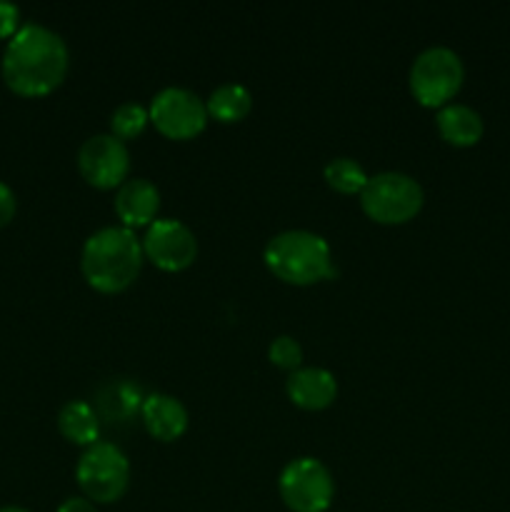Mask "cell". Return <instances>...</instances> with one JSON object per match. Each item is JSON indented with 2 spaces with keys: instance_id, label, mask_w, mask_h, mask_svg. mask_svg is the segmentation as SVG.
<instances>
[{
  "instance_id": "6da1fadb",
  "label": "cell",
  "mask_w": 510,
  "mask_h": 512,
  "mask_svg": "<svg viewBox=\"0 0 510 512\" xmlns=\"http://www.w3.org/2000/svg\"><path fill=\"white\" fill-rule=\"evenodd\" d=\"M70 50L63 35L43 23H23L8 40L0 60L5 85L23 98H40L68 75Z\"/></svg>"
},
{
  "instance_id": "7a4b0ae2",
  "label": "cell",
  "mask_w": 510,
  "mask_h": 512,
  "mask_svg": "<svg viewBox=\"0 0 510 512\" xmlns=\"http://www.w3.org/2000/svg\"><path fill=\"white\" fill-rule=\"evenodd\" d=\"M143 240L125 225H105L88 235L80 250V270L98 293H123L143 268Z\"/></svg>"
},
{
  "instance_id": "3957f363",
  "label": "cell",
  "mask_w": 510,
  "mask_h": 512,
  "mask_svg": "<svg viewBox=\"0 0 510 512\" xmlns=\"http://www.w3.org/2000/svg\"><path fill=\"white\" fill-rule=\"evenodd\" d=\"M263 260L270 273L288 285H313L338 275L328 240L313 230L293 228L275 233L265 243Z\"/></svg>"
},
{
  "instance_id": "277c9868",
  "label": "cell",
  "mask_w": 510,
  "mask_h": 512,
  "mask_svg": "<svg viewBox=\"0 0 510 512\" xmlns=\"http://www.w3.org/2000/svg\"><path fill=\"white\" fill-rule=\"evenodd\" d=\"M425 203L423 185L400 170H383L370 175L360 190V208L370 220L383 225H400L413 220Z\"/></svg>"
},
{
  "instance_id": "5b68a950",
  "label": "cell",
  "mask_w": 510,
  "mask_h": 512,
  "mask_svg": "<svg viewBox=\"0 0 510 512\" xmlns=\"http://www.w3.org/2000/svg\"><path fill=\"white\" fill-rule=\"evenodd\" d=\"M465 78V65L460 55L448 45H428L415 55L408 73L413 98L425 108H443L453 103Z\"/></svg>"
},
{
  "instance_id": "8992f818",
  "label": "cell",
  "mask_w": 510,
  "mask_h": 512,
  "mask_svg": "<svg viewBox=\"0 0 510 512\" xmlns=\"http://www.w3.org/2000/svg\"><path fill=\"white\" fill-rule=\"evenodd\" d=\"M75 480L90 503H115L130 485V460L108 440L88 445L75 465Z\"/></svg>"
},
{
  "instance_id": "52a82bcc",
  "label": "cell",
  "mask_w": 510,
  "mask_h": 512,
  "mask_svg": "<svg viewBox=\"0 0 510 512\" xmlns=\"http://www.w3.org/2000/svg\"><path fill=\"white\" fill-rule=\"evenodd\" d=\"M278 490L293 512H325L333 503L335 480L318 458H295L280 470Z\"/></svg>"
},
{
  "instance_id": "ba28073f",
  "label": "cell",
  "mask_w": 510,
  "mask_h": 512,
  "mask_svg": "<svg viewBox=\"0 0 510 512\" xmlns=\"http://www.w3.org/2000/svg\"><path fill=\"white\" fill-rule=\"evenodd\" d=\"M150 123L173 140H188L203 133L208 125V108L195 90L183 85H168L150 100Z\"/></svg>"
},
{
  "instance_id": "9c48e42d",
  "label": "cell",
  "mask_w": 510,
  "mask_h": 512,
  "mask_svg": "<svg viewBox=\"0 0 510 512\" xmlns=\"http://www.w3.org/2000/svg\"><path fill=\"white\" fill-rule=\"evenodd\" d=\"M78 170L93 188H120L128 180L130 170L128 145L113 133L90 135L78 148Z\"/></svg>"
},
{
  "instance_id": "30bf717a",
  "label": "cell",
  "mask_w": 510,
  "mask_h": 512,
  "mask_svg": "<svg viewBox=\"0 0 510 512\" xmlns=\"http://www.w3.org/2000/svg\"><path fill=\"white\" fill-rule=\"evenodd\" d=\"M143 253L160 270L178 273V270L190 268L198 258V240L183 220L155 218L145 230Z\"/></svg>"
},
{
  "instance_id": "8fae6325",
  "label": "cell",
  "mask_w": 510,
  "mask_h": 512,
  "mask_svg": "<svg viewBox=\"0 0 510 512\" xmlns=\"http://www.w3.org/2000/svg\"><path fill=\"white\" fill-rule=\"evenodd\" d=\"M113 208L125 228L150 225L160 210V190L148 178H128L115 190Z\"/></svg>"
},
{
  "instance_id": "7c38bea8",
  "label": "cell",
  "mask_w": 510,
  "mask_h": 512,
  "mask_svg": "<svg viewBox=\"0 0 510 512\" xmlns=\"http://www.w3.org/2000/svg\"><path fill=\"white\" fill-rule=\"evenodd\" d=\"M140 415H143L145 430H148L155 440H163V443H173V440H178L180 435L188 430V408H185L183 400H178L175 395H145Z\"/></svg>"
},
{
  "instance_id": "4fadbf2b",
  "label": "cell",
  "mask_w": 510,
  "mask_h": 512,
  "mask_svg": "<svg viewBox=\"0 0 510 512\" xmlns=\"http://www.w3.org/2000/svg\"><path fill=\"white\" fill-rule=\"evenodd\" d=\"M290 403L303 410H325L338 395V380L325 368H298L285 380Z\"/></svg>"
},
{
  "instance_id": "5bb4252c",
  "label": "cell",
  "mask_w": 510,
  "mask_h": 512,
  "mask_svg": "<svg viewBox=\"0 0 510 512\" xmlns=\"http://www.w3.org/2000/svg\"><path fill=\"white\" fill-rule=\"evenodd\" d=\"M145 395L130 378L105 380L95 395V413L108 423H128L143 408Z\"/></svg>"
},
{
  "instance_id": "9a60e30c",
  "label": "cell",
  "mask_w": 510,
  "mask_h": 512,
  "mask_svg": "<svg viewBox=\"0 0 510 512\" xmlns=\"http://www.w3.org/2000/svg\"><path fill=\"white\" fill-rule=\"evenodd\" d=\"M435 125L445 143L455 145V148H470L483 138V118L475 108L465 103H448L438 108L435 113Z\"/></svg>"
},
{
  "instance_id": "2e32d148",
  "label": "cell",
  "mask_w": 510,
  "mask_h": 512,
  "mask_svg": "<svg viewBox=\"0 0 510 512\" xmlns=\"http://www.w3.org/2000/svg\"><path fill=\"white\" fill-rule=\"evenodd\" d=\"M58 430L68 443L88 448L100 440V415L85 400H68L58 413Z\"/></svg>"
},
{
  "instance_id": "e0dca14e",
  "label": "cell",
  "mask_w": 510,
  "mask_h": 512,
  "mask_svg": "<svg viewBox=\"0 0 510 512\" xmlns=\"http://www.w3.org/2000/svg\"><path fill=\"white\" fill-rule=\"evenodd\" d=\"M205 108H208L210 118L220 120V123H238L253 110V95L245 85L223 83L208 95Z\"/></svg>"
},
{
  "instance_id": "ac0fdd59",
  "label": "cell",
  "mask_w": 510,
  "mask_h": 512,
  "mask_svg": "<svg viewBox=\"0 0 510 512\" xmlns=\"http://www.w3.org/2000/svg\"><path fill=\"white\" fill-rule=\"evenodd\" d=\"M325 180H328V185L333 190H338V193L343 195H360V190L365 188V183H368L370 175L365 173L363 165L358 163V160L353 158H333L328 160V165H325Z\"/></svg>"
},
{
  "instance_id": "d6986e66",
  "label": "cell",
  "mask_w": 510,
  "mask_h": 512,
  "mask_svg": "<svg viewBox=\"0 0 510 512\" xmlns=\"http://www.w3.org/2000/svg\"><path fill=\"white\" fill-rule=\"evenodd\" d=\"M148 123H150L148 108H143L140 103H133V100L120 103L118 108L110 113V133L120 140L138 138Z\"/></svg>"
},
{
  "instance_id": "ffe728a7",
  "label": "cell",
  "mask_w": 510,
  "mask_h": 512,
  "mask_svg": "<svg viewBox=\"0 0 510 512\" xmlns=\"http://www.w3.org/2000/svg\"><path fill=\"white\" fill-rule=\"evenodd\" d=\"M268 358L270 363L278 365V368L283 370H290V373L303 368V348H300L298 340L290 338V335H278V338L270 340Z\"/></svg>"
},
{
  "instance_id": "44dd1931",
  "label": "cell",
  "mask_w": 510,
  "mask_h": 512,
  "mask_svg": "<svg viewBox=\"0 0 510 512\" xmlns=\"http://www.w3.org/2000/svg\"><path fill=\"white\" fill-rule=\"evenodd\" d=\"M20 30V8L8 0H0V40L13 38Z\"/></svg>"
},
{
  "instance_id": "7402d4cb",
  "label": "cell",
  "mask_w": 510,
  "mask_h": 512,
  "mask_svg": "<svg viewBox=\"0 0 510 512\" xmlns=\"http://www.w3.org/2000/svg\"><path fill=\"white\" fill-rule=\"evenodd\" d=\"M15 210H18V198H15L13 188L0 180V228H5L15 218Z\"/></svg>"
},
{
  "instance_id": "603a6c76",
  "label": "cell",
  "mask_w": 510,
  "mask_h": 512,
  "mask_svg": "<svg viewBox=\"0 0 510 512\" xmlns=\"http://www.w3.org/2000/svg\"><path fill=\"white\" fill-rule=\"evenodd\" d=\"M58 512H98L88 498H68L60 503Z\"/></svg>"
},
{
  "instance_id": "cb8c5ba5",
  "label": "cell",
  "mask_w": 510,
  "mask_h": 512,
  "mask_svg": "<svg viewBox=\"0 0 510 512\" xmlns=\"http://www.w3.org/2000/svg\"><path fill=\"white\" fill-rule=\"evenodd\" d=\"M0 512H30V510L18 508V505H5V508H0Z\"/></svg>"
}]
</instances>
